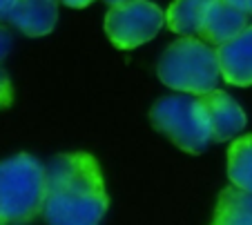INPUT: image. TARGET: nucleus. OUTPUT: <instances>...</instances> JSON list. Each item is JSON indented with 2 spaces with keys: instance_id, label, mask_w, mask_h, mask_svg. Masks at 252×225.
I'll return each mask as SVG.
<instances>
[{
  "instance_id": "obj_1",
  "label": "nucleus",
  "mask_w": 252,
  "mask_h": 225,
  "mask_svg": "<svg viewBox=\"0 0 252 225\" xmlns=\"http://www.w3.org/2000/svg\"><path fill=\"white\" fill-rule=\"evenodd\" d=\"M107 205L103 174L92 154H58L45 165L47 225H100Z\"/></svg>"
},
{
  "instance_id": "obj_2",
  "label": "nucleus",
  "mask_w": 252,
  "mask_h": 225,
  "mask_svg": "<svg viewBox=\"0 0 252 225\" xmlns=\"http://www.w3.org/2000/svg\"><path fill=\"white\" fill-rule=\"evenodd\" d=\"M157 72L165 87L196 98L217 89L221 78L217 49L201 38H179L167 45Z\"/></svg>"
},
{
  "instance_id": "obj_3",
  "label": "nucleus",
  "mask_w": 252,
  "mask_h": 225,
  "mask_svg": "<svg viewBox=\"0 0 252 225\" xmlns=\"http://www.w3.org/2000/svg\"><path fill=\"white\" fill-rule=\"evenodd\" d=\"M45 207V165L32 154L0 163V223H29Z\"/></svg>"
},
{
  "instance_id": "obj_4",
  "label": "nucleus",
  "mask_w": 252,
  "mask_h": 225,
  "mask_svg": "<svg viewBox=\"0 0 252 225\" xmlns=\"http://www.w3.org/2000/svg\"><path fill=\"white\" fill-rule=\"evenodd\" d=\"M152 125L188 154H201L212 143L205 110L192 96H165L150 110Z\"/></svg>"
},
{
  "instance_id": "obj_5",
  "label": "nucleus",
  "mask_w": 252,
  "mask_h": 225,
  "mask_svg": "<svg viewBox=\"0 0 252 225\" xmlns=\"http://www.w3.org/2000/svg\"><path fill=\"white\" fill-rule=\"evenodd\" d=\"M165 25V11L152 0H129L110 7L105 16V34L119 49H136L150 43Z\"/></svg>"
},
{
  "instance_id": "obj_6",
  "label": "nucleus",
  "mask_w": 252,
  "mask_h": 225,
  "mask_svg": "<svg viewBox=\"0 0 252 225\" xmlns=\"http://www.w3.org/2000/svg\"><path fill=\"white\" fill-rule=\"evenodd\" d=\"M199 101L205 110V116H208L214 143H225L232 136H237L239 132H243L248 123L246 112L228 91L214 89L205 96H199Z\"/></svg>"
},
{
  "instance_id": "obj_7",
  "label": "nucleus",
  "mask_w": 252,
  "mask_h": 225,
  "mask_svg": "<svg viewBox=\"0 0 252 225\" xmlns=\"http://www.w3.org/2000/svg\"><path fill=\"white\" fill-rule=\"evenodd\" d=\"M217 60L219 72L225 83L234 87H250L252 85V25H248L237 38L219 45Z\"/></svg>"
},
{
  "instance_id": "obj_8",
  "label": "nucleus",
  "mask_w": 252,
  "mask_h": 225,
  "mask_svg": "<svg viewBox=\"0 0 252 225\" xmlns=\"http://www.w3.org/2000/svg\"><path fill=\"white\" fill-rule=\"evenodd\" d=\"M248 18H250V14L228 5L225 0H212V5L203 18V25H201L199 38L208 45L219 47V45L228 43L241 34L248 27Z\"/></svg>"
},
{
  "instance_id": "obj_9",
  "label": "nucleus",
  "mask_w": 252,
  "mask_h": 225,
  "mask_svg": "<svg viewBox=\"0 0 252 225\" xmlns=\"http://www.w3.org/2000/svg\"><path fill=\"white\" fill-rule=\"evenodd\" d=\"M7 20L29 38L47 36L56 27L58 0H16Z\"/></svg>"
},
{
  "instance_id": "obj_10",
  "label": "nucleus",
  "mask_w": 252,
  "mask_h": 225,
  "mask_svg": "<svg viewBox=\"0 0 252 225\" xmlns=\"http://www.w3.org/2000/svg\"><path fill=\"white\" fill-rule=\"evenodd\" d=\"M212 0H174L165 11V25L181 38H199Z\"/></svg>"
},
{
  "instance_id": "obj_11",
  "label": "nucleus",
  "mask_w": 252,
  "mask_h": 225,
  "mask_svg": "<svg viewBox=\"0 0 252 225\" xmlns=\"http://www.w3.org/2000/svg\"><path fill=\"white\" fill-rule=\"evenodd\" d=\"M210 225H252V194L230 185L219 194Z\"/></svg>"
},
{
  "instance_id": "obj_12",
  "label": "nucleus",
  "mask_w": 252,
  "mask_h": 225,
  "mask_svg": "<svg viewBox=\"0 0 252 225\" xmlns=\"http://www.w3.org/2000/svg\"><path fill=\"white\" fill-rule=\"evenodd\" d=\"M228 178L234 187L252 194V134L232 141L228 147Z\"/></svg>"
},
{
  "instance_id": "obj_13",
  "label": "nucleus",
  "mask_w": 252,
  "mask_h": 225,
  "mask_svg": "<svg viewBox=\"0 0 252 225\" xmlns=\"http://www.w3.org/2000/svg\"><path fill=\"white\" fill-rule=\"evenodd\" d=\"M14 101V87L5 69H0V110H7Z\"/></svg>"
},
{
  "instance_id": "obj_14",
  "label": "nucleus",
  "mask_w": 252,
  "mask_h": 225,
  "mask_svg": "<svg viewBox=\"0 0 252 225\" xmlns=\"http://www.w3.org/2000/svg\"><path fill=\"white\" fill-rule=\"evenodd\" d=\"M11 52V34L5 27H0V62L5 60Z\"/></svg>"
},
{
  "instance_id": "obj_15",
  "label": "nucleus",
  "mask_w": 252,
  "mask_h": 225,
  "mask_svg": "<svg viewBox=\"0 0 252 225\" xmlns=\"http://www.w3.org/2000/svg\"><path fill=\"white\" fill-rule=\"evenodd\" d=\"M228 5H232V7H237V9H241V11H246V14H250L252 16V0H225Z\"/></svg>"
},
{
  "instance_id": "obj_16",
  "label": "nucleus",
  "mask_w": 252,
  "mask_h": 225,
  "mask_svg": "<svg viewBox=\"0 0 252 225\" xmlns=\"http://www.w3.org/2000/svg\"><path fill=\"white\" fill-rule=\"evenodd\" d=\"M16 0H0V20H7L9 18V11L14 7Z\"/></svg>"
},
{
  "instance_id": "obj_17",
  "label": "nucleus",
  "mask_w": 252,
  "mask_h": 225,
  "mask_svg": "<svg viewBox=\"0 0 252 225\" xmlns=\"http://www.w3.org/2000/svg\"><path fill=\"white\" fill-rule=\"evenodd\" d=\"M63 5H67V7H74V9H83V7H87V5H92L94 0H61Z\"/></svg>"
},
{
  "instance_id": "obj_18",
  "label": "nucleus",
  "mask_w": 252,
  "mask_h": 225,
  "mask_svg": "<svg viewBox=\"0 0 252 225\" xmlns=\"http://www.w3.org/2000/svg\"><path fill=\"white\" fill-rule=\"evenodd\" d=\"M110 7H116V5H123V2H129V0H105Z\"/></svg>"
},
{
  "instance_id": "obj_19",
  "label": "nucleus",
  "mask_w": 252,
  "mask_h": 225,
  "mask_svg": "<svg viewBox=\"0 0 252 225\" xmlns=\"http://www.w3.org/2000/svg\"><path fill=\"white\" fill-rule=\"evenodd\" d=\"M2 225H27V223H2Z\"/></svg>"
},
{
  "instance_id": "obj_20",
  "label": "nucleus",
  "mask_w": 252,
  "mask_h": 225,
  "mask_svg": "<svg viewBox=\"0 0 252 225\" xmlns=\"http://www.w3.org/2000/svg\"><path fill=\"white\" fill-rule=\"evenodd\" d=\"M0 225H2V223H0Z\"/></svg>"
}]
</instances>
